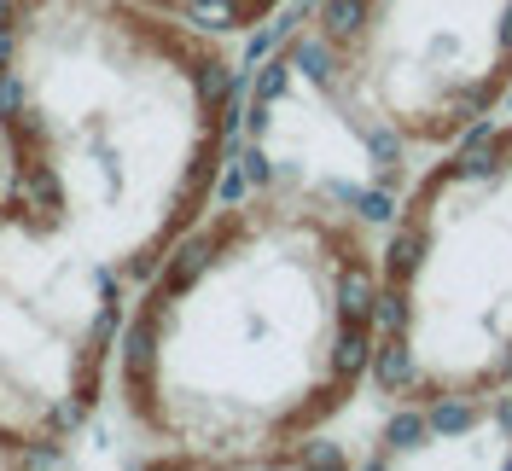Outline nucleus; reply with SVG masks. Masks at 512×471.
<instances>
[{
  "mask_svg": "<svg viewBox=\"0 0 512 471\" xmlns=\"http://www.w3.org/2000/svg\"><path fill=\"white\" fill-rule=\"evenodd\" d=\"M373 349L379 221L245 181L128 285L105 419L152 466H291L373 396Z\"/></svg>",
  "mask_w": 512,
  "mask_h": 471,
  "instance_id": "obj_1",
  "label": "nucleus"
},
{
  "mask_svg": "<svg viewBox=\"0 0 512 471\" xmlns=\"http://www.w3.org/2000/svg\"><path fill=\"white\" fill-rule=\"evenodd\" d=\"M239 53L146 0H0L6 192L128 285L239 163Z\"/></svg>",
  "mask_w": 512,
  "mask_h": 471,
  "instance_id": "obj_2",
  "label": "nucleus"
},
{
  "mask_svg": "<svg viewBox=\"0 0 512 471\" xmlns=\"http://www.w3.org/2000/svg\"><path fill=\"white\" fill-rule=\"evenodd\" d=\"M512 99V0H303L239 117L245 181L384 221L425 157Z\"/></svg>",
  "mask_w": 512,
  "mask_h": 471,
  "instance_id": "obj_3",
  "label": "nucleus"
},
{
  "mask_svg": "<svg viewBox=\"0 0 512 471\" xmlns=\"http://www.w3.org/2000/svg\"><path fill=\"white\" fill-rule=\"evenodd\" d=\"M373 396L402 419L512 402V117L425 157L384 210Z\"/></svg>",
  "mask_w": 512,
  "mask_h": 471,
  "instance_id": "obj_4",
  "label": "nucleus"
},
{
  "mask_svg": "<svg viewBox=\"0 0 512 471\" xmlns=\"http://www.w3.org/2000/svg\"><path fill=\"white\" fill-rule=\"evenodd\" d=\"M128 280L0 187V471L76 460L111 413Z\"/></svg>",
  "mask_w": 512,
  "mask_h": 471,
  "instance_id": "obj_5",
  "label": "nucleus"
},
{
  "mask_svg": "<svg viewBox=\"0 0 512 471\" xmlns=\"http://www.w3.org/2000/svg\"><path fill=\"white\" fill-rule=\"evenodd\" d=\"M146 6H158L169 18H181L187 30H204L227 41V47H239V41H251V35L274 30L286 12H297L303 0H146Z\"/></svg>",
  "mask_w": 512,
  "mask_h": 471,
  "instance_id": "obj_6",
  "label": "nucleus"
},
{
  "mask_svg": "<svg viewBox=\"0 0 512 471\" xmlns=\"http://www.w3.org/2000/svg\"><path fill=\"white\" fill-rule=\"evenodd\" d=\"M0 187H6V140H0Z\"/></svg>",
  "mask_w": 512,
  "mask_h": 471,
  "instance_id": "obj_7",
  "label": "nucleus"
}]
</instances>
